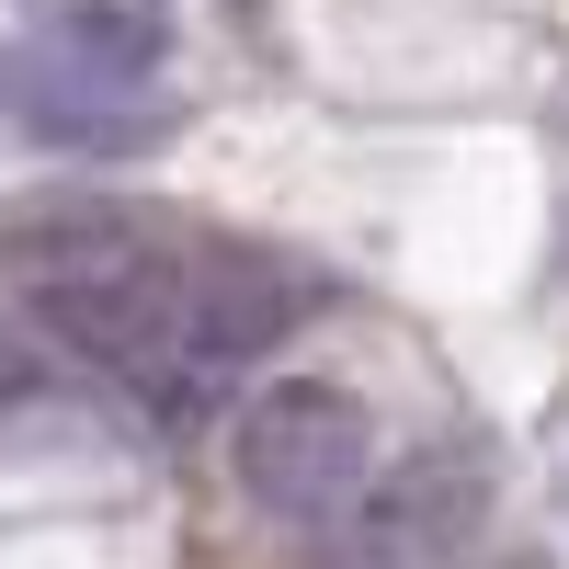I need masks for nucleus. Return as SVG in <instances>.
I'll return each mask as SVG.
<instances>
[{
    "instance_id": "0eeeda50",
    "label": "nucleus",
    "mask_w": 569,
    "mask_h": 569,
    "mask_svg": "<svg viewBox=\"0 0 569 569\" xmlns=\"http://www.w3.org/2000/svg\"><path fill=\"white\" fill-rule=\"evenodd\" d=\"M46 58H69L91 80H137L149 91L160 58H171V23L160 0H58V23H46Z\"/></svg>"
},
{
    "instance_id": "423d86ee",
    "label": "nucleus",
    "mask_w": 569,
    "mask_h": 569,
    "mask_svg": "<svg viewBox=\"0 0 569 569\" xmlns=\"http://www.w3.org/2000/svg\"><path fill=\"white\" fill-rule=\"evenodd\" d=\"M126 240H149V217L114 206V194H34L0 217V273L12 284H46V273H69V262H103Z\"/></svg>"
},
{
    "instance_id": "1a4fd4ad",
    "label": "nucleus",
    "mask_w": 569,
    "mask_h": 569,
    "mask_svg": "<svg viewBox=\"0 0 569 569\" xmlns=\"http://www.w3.org/2000/svg\"><path fill=\"white\" fill-rule=\"evenodd\" d=\"M558 262H569V206H558Z\"/></svg>"
},
{
    "instance_id": "f03ea898",
    "label": "nucleus",
    "mask_w": 569,
    "mask_h": 569,
    "mask_svg": "<svg viewBox=\"0 0 569 569\" xmlns=\"http://www.w3.org/2000/svg\"><path fill=\"white\" fill-rule=\"evenodd\" d=\"M182 262H194V251H171L160 228H149V240H126V251H103V262H69V273L23 284V308H34V330H46L58 353L103 365V376H137V388H160V399H171Z\"/></svg>"
},
{
    "instance_id": "f257e3e1",
    "label": "nucleus",
    "mask_w": 569,
    "mask_h": 569,
    "mask_svg": "<svg viewBox=\"0 0 569 569\" xmlns=\"http://www.w3.org/2000/svg\"><path fill=\"white\" fill-rule=\"evenodd\" d=\"M240 490L273 525H330L365 479H376V410L342 376H273L240 399V433H228Z\"/></svg>"
},
{
    "instance_id": "39448f33",
    "label": "nucleus",
    "mask_w": 569,
    "mask_h": 569,
    "mask_svg": "<svg viewBox=\"0 0 569 569\" xmlns=\"http://www.w3.org/2000/svg\"><path fill=\"white\" fill-rule=\"evenodd\" d=\"M0 114H12L23 137H46V149H149V137L171 126L137 80H91L69 58H0Z\"/></svg>"
},
{
    "instance_id": "20e7f679",
    "label": "nucleus",
    "mask_w": 569,
    "mask_h": 569,
    "mask_svg": "<svg viewBox=\"0 0 569 569\" xmlns=\"http://www.w3.org/2000/svg\"><path fill=\"white\" fill-rule=\"evenodd\" d=\"M308 319V273L273 251H194L182 262V342H171V399L217 388V376L262 365L284 330Z\"/></svg>"
},
{
    "instance_id": "7ed1b4c3",
    "label": "nucleus",
    "mask_w": 569,
    "mask_h": 569,
    "mask_svg": "<svg viewBox=\"0 0 569 569\" xmlns=\"http://www.w3.org/2000/svg\"><path fill=\"white\" fill-rule=\"evenodd\" d=\"M490 512V479L467 445H421L399 467H376V479L330 512V558L342 569H421V558H456L467 536H479Z\"/></svg>"
},
{
    "instance_id": "6e6552de",
    "label": "nucleus",
    "mask_w": 569,
    "mask_h": 569,
    "mask_svg": "<svg viewBox=\"0 0 569 569\" xmlns=\"http://www.w3.org/2000/svg\"><path fill=\"white\" fill-rule=\"evenodd\" d=\"M421 569H547V558H421Z\"/></svg>"
}]
</instances>
